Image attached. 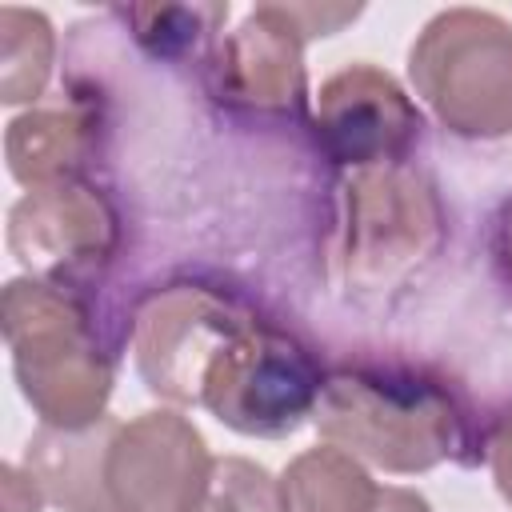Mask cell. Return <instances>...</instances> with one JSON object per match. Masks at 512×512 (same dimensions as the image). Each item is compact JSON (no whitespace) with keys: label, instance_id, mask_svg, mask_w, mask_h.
<instances>
[{"label":"cell","instance_id":"obj_15","mask_svg":"<svg viewBox=\"0 0 512 512\" xmlns=\"http://www.w3.org/2000/svg\"><path fill=\"white\" fill-rule=\"evenodd\" d=\"M124 16L152 56H184L196 48H216L228 4H136Z\"/></svg>","mask_w":512,"mask_h":512},{"label":"cell","instance_id":"obj_10","mask_svg":"<svg viewBox=\"0 0 512 512\" xmlns=\"http://www.w3.org/2000/svg\"><path fill=\"white\" fill-rule=\"evenodd\" d=\"M304 28L288 4H256L244 24L216 40V96L248 112H300L308 100Z\"/></svg>","mask_w":512,"mask_h":512},{"label":"cell","instance_id":"obj_1","mask_svg":"<svg viewBox=\"0 0 512 512\" xmlns=\"http://www.w3.org/2000/svg\"><path fill=\"white\" fill-rule=\"evenodd\" d=\"M320 436L396 476L428 472L464 444V412L444 380L408 364H340L324 376Z\"/></svg>","mask_w":512,"mask_h":512},{"label":"cell","instance_id":"obj_6","mask_svg":"<svg viewBox=\"0 0 512 512\" xmlns=\"http://www.w3.org/2000/svg\"><path fill=\"white\" fill-rule=\"evenodd\" d=\"M252 316L200 284L156 288L132 320V356L144 384L172 404H200L208 372Z\"/></svg>","mask_w":512,"mask_h":512},{"label":"cell","instance_id":"obj_16","mask_svg":"<svg viewBox=\"0 0 512 512\" xmlns=\"http://www.w3.org/2000/svg\"><path fill=\"white\" fill-rule=\"evenodd\" d=\"M196 512H288L284 484L248 456H216Z\"/></svg>","mask_w":512,"mask_h":512},{"label":"cell","instance_id":"obj_20","mask_svg":"<svg viewBox=\"0 0 512 512\" xmlns=\"http://www.w3.org/2000/svg\"><path fill=\"white\" fill-rule=\"evenodd\" d=\"M372 512H432V504L416 492V488H396V484H384L376 492V504Z\"/></svg>","mask_w":512,"mask_h":512},{"label":"cell","instance_id":"obj_2","mask_svg":"<svg viewBox=\"0 0 512 512\" xmlns=\"http://www.w3.org/2000/svg\"><path fill=\"white\" fill-rule=\"evenodd\" d=\"M4 340L12 372L40 416L52 428H88L104 420L112 396V356L100 348L92 316L80 292L48 280H8L0 296Z\"/></svg>","mask_w":512,"mask_h":512},{"label":"cell","instance_id":"obj_5","mask_svg":"<svg viewBox=\"0 0 512 512\" xmlns=\"http://www.w3.org/2000/svg\"><path fill=\"white\" fill-rule=\"evenodd\" d=\"M444 232L436 188L404 168H360L344 184V244L340 264L352 288H388L408 276Z\"/></svg>","mask_w":512,"mask_h":512},{"label":"cell","instance_id":"obj_7","mask_svg":"<svg viewBox=\"0 0 512 512\" xmlns=\"http://www.w3.org/2000/svg\"><path fill=\"white\" fill-rule=\"evenodd\" d=\"M116 248V208L84 176L32 188L8 212V252L36 280L80 292L104 276Z\"/></svg>","mask_w":512,"mask_h":512},{"label":"cell","instance_id":"obj_13","mask_svg":"<svg viewBox=\"0 0 512 512\" xmlns=\"http://www.w3.org/2000/svg\"><path fill=\"white\" fill-rule=\"evenodd\" d=\"M288 512H372L380 484L368 476L364 460L336 444H316L300 452L284 476Z\"/></svg>","mask_w":512,"mask_h":512},{"label":"cell","instance_id":"obj_18","mask_svg":"<svg viewBox=\"0 0 512 512\" xmlns=\"http://www.w3.org/2000/svg\"><path fill=\"white\" fill-rule=\"evenodd\" d=\"M0 488H4V512H40L44 508V492L16 464H4L0 468Z\"/></svg>","mask_w":512,"mask_h":512},{"label":"cell","instance_id":"obj_17","mask_svg":"<svg viewBox=\"0 0 512 512\" xmlns=\"http://www.w3.org/2000/svg\"><path fill=\"white\" fill-rule=\"evenodd\" d=\"M488 464H492L496 492L512 504V408L496 420V428L488 436Z\"/></svg>","mask_w":512,"mask_h":512},{"label":"cell","instance_id":"obj_4","mask_svg":"<svg viewBox=\"0 0 512 512\" xmlns=\"http://www.w3.org/2000/svg\"><path fill=\"white\" fill-rule=\"evenodd\" d=\"M324 368L292 332L256 320L208 372L200 404L240 436H292L320 400Z\"/></svg>","mask_w":512,"mask_h":512},{"label":"cell","instance_id":"obj_9","mask_svg":"<svg viewBox=\"0 0 512 512\" xmlns=\"http://www.w3.org/2000/svg\"><path fill=\"white\" fill-rule=\"evenodd\" d=\"M420 108L400 80L376 64H348L316 92V140L348 168L400 164L420 140Z\"/></svg>","mask_w":512,"mask_h":512},{"label":"cell","instance_id":"obj_8","mask_svg":"<svg viewBox=\"0 0 512 512\" xmlns=\"http://www.w3.org/2000/svg\"><path fill=\"white\" fill-rule=\"evenodd\" d=\"M212 452L200 428L172 412H140L120 424L108 456L116 512H196L212 476Z\"/></svg>","mask_w":512,"mask_h":512},{"label":"cell","instance_id":"obj_19","mask_svg":"<svg viewBox=\"0 0 512 512\" xmlns=\"http://www.w3.org/2000/svg\"><path fill=\"white\" fill-rule=\"evenodd\" d=\"M492 260H496L500 276L512 284V196L500 204V212L492 220Z\"/></svg>","mask_w":512,"mask_h":512},{"label":"cell","instance_id":"obj_11","mask_svg":"<svg viewBox=\"0 0 512 512\" xmlns=\"http://www.w3.org/2000/svg\"><path fill=\"white\" fill-rule=\"evenodd\" d=\"M120 432L116 416H104L88 428H52L40 424L24 444V472L36 480L48 504L64 512H116L108 488V456Z\"/></svg>","mask_w":512,"mask_h":512},{"label":"cell","instance_id":"obj_3","mask_svg":"<svg viewBox=\"0 0 512 512\" xmlns=\"http://www.w3.org/2000/svg\"><path fill=\"white\" fill-rule=\"evenodd\" d=\"M408 76L448 132L468 140L512 132V24L500 12H436L408 48Z\"/></svg>","mask_w":512,"mask_h":512},{"label":"cell","instance_id":"obj_14","mask_svg":"<svg viewBox=\"0 0 512 512\" xmlns=\"http://www.w3.org/2000/svg\"><path fill=\"white\" fill-rule=\"evenodd\" d=\"M56 36L44 12L36 8H0V100L4 104H32L44 96L52 76Z\"/></svg>","mask_w":512,"mask_h":512},{"label":"cell","instance_id":"obj_12","mask_svg":"<svg viewBox=\"0 0 512 512\" xmlns=\"http://www.w3.org/2000/svg\"><path fill=\"white\" fill-rule=\"evenodd\" d=\"M96 144V120L88 108L56 104V108H28L4 132V156L16 184L48 188L64 180H80Z\"/></svg>","mask_w":512,"mask_h":512}]
</instances>
